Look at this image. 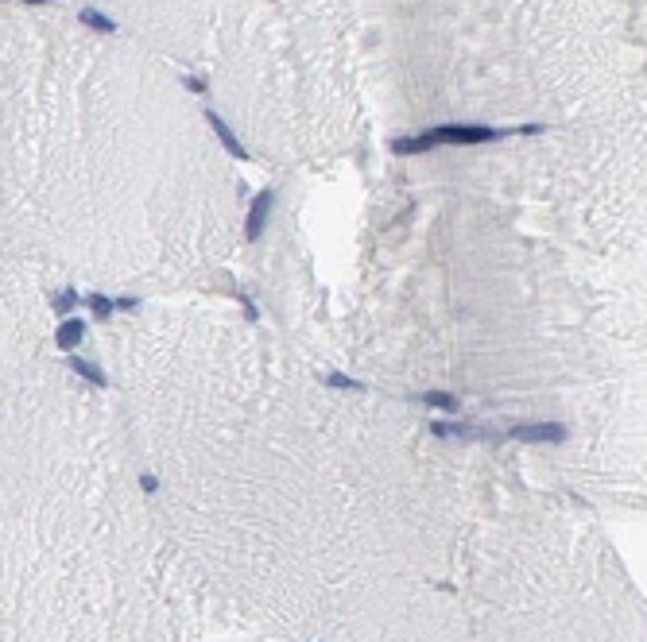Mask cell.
<instances>
[{
    "instance_id": "cell-11",
    "label": "cell",
    "mask_w": 647,
    "mask_h": 642,
    "mask_svg": "<svg viewBox=\"0 0 647 642\" xmlns=\"http://www.w3.org/2000/svg\"><path fill=\"white\" fill-rule=\"evenodd\" d=\"M236 298H241V306H245V318H248V321H256V318H260V313H256V306H252V298H248L245 291H236Z\"/></svg>"
},
{
    "instance_id": "cell-5",
    "label": "cell",
    "mask_w": 647,
    "mask_h": 642,
    "mask_svg": "<svg viewBox=\"0 0 647 642\" xmlns=\"http://www.w3.org/2000/svg\"><path fill=\"white\" fill-rule=\"evenodd\" d=\"M434 434H438V438H489L485 429H473V426H450V422H434Z\"/></svg>"
},
{
    "instance_id": "cell-7",
    "label": "cell",
    "mask_w": 647,
    "mask_h": 642,
    "mask_svg": "<svg viewBox=\"0 0 647 642\" xmlns=\"http://www.w3.org/2000/svg\"><path fill=\"white\" fill-rule=\"evenodd\" d=\"M82 23H86V28H93V31H117V23L109 20V16H101V12H93V8L82 12Z\"/></svg>"
},
{
    "instance_id": "cell-6",
    "label": "cell",
    "mask_w": 647,
    "mask_h": 642,
    "mask_svg": "<svg viewBox=\"0 0 647 642\" xmlns=\"http://www.w3.org/2000/svg\"><path fill=\"white\" fill-rule=\"evenodd\" d=\"M82 321H66V325H62L59 333H55V344H59V349H74V344L82 341Z\"/></svg>"
},
{
    "instance_id": "cell-10",
    "label": "cell",
    "mask_w": 647,
    "mask_h": 642,
    "mask_svg": "<svg viewBox=\"0 0 647 642\" xmlns=\"http://www.w3.org/2000/svg\"><path fill=\"white\" fill-rule=\"evenodd\" d=\"M326 383H330V387H345V391H361V383L349 380V376H341V371H330V376H326Z\"/></svg>"
},
{
    "instance_id": "cell-9",
    "label": "cell",
    "mask_w": 647,
    "mask_h": 642,
    "mask_svg": "<svg viewBox=\"0 0 647 642\" xmlns=\"http://www.w3.org/2000/svg\"><path fill=\"white\" fill-rule=\"evenodd\" d=\"M89 310H93V318H97V321H109V313H113V302H109L105 294H93V298H89Z\"/></svg>"
},
{
    "instance_id": "cell-3",
    "label": "cell",
    "mask_w": 647,
    "mask_h": 642,
    "mask_svg": "<svg viewBox=\"0 0 647 642\" xmlns=\"http://www.w3.org/2000/svg\"><path fill=\"white\" fill-rule=\"evenodd\" d=\"M516 441H566V426H516Z\"/></svg>"
},
{
    "instance_id": "cell-4",
    "label": "cell",
    "mask_w": 647,
    "mask_h": 642,
    "mask_svg": "<svg viewBox=\"0 0 647 642\" xmlns=\"http://www.w3.org/2000/svg\"><path fill=\"white\" fill-rule=\"evenodd\" d=\"M206 120H209V124H214L217 139H221V144H225V151H229V155H236V159H241V163H248V151H245V147H241V139L233 136V128H229L225 120L217 117V113H206Z\"/></svg>"
},
{
    "instance_id": "cell-12",
    "label": "cell",
    "mask_w": 647,
    "mask_h": 642,
    "mask_svg": "<svg viewBox=\"0 0 647 642\" xmlns=\"http://www.w3.org/2000/svg\"><path fill=\"white\" fill-rule=\"evenodd\" d=\"M187 86H190V89H194V93H206V81H202V78H190V81H187Z\"/></svg>"
},
{
    "instance_id": "cell-1",
    "label": "cell",
    "mask_w": 647,
    "mask_h": 642,
    "mask_svg": "<svg viewBox=\"0 0 647 642\" xmlns=\"http://www.w3.org/2000/svg\"><path fill=\"white\" fill-rule=\"evenodd\" d=\"M508 132H496V128L485 124H446V128H431L415 139H395L392 151L395 155H419V151H431L438 144H485V139H500Z\"/></svg>"
},
{
    "instance_id": "cell-8",
    "label": "cell",
    "mask_w": 647,
    "mask_h": 642,
    "mask_svg": "<svg viewBox=\"0 0 647 642\" xmlns=\"http://www.w3.org/2000/svg\"><path fill=\"white\" fill-rule=\"evenodd\" d=\"M422 402H426V407H438V410H458V399H453V395H446V391H426V395H422Z\"/></svg>"
},
{
    "instance_id": "cell-2",
    "label": "cell",
    "mask_w": 647,
    "mask_h": 642,
    "mask_svg": "<svg viewBox=\"0 0 647 642\" xmlns=\"http://www.w3.org/2000/svg\"><path fill=\"white\" fill-rule=\"evenodd\" d=\"M272 202H275L272 190L256 194L252 209H248V240H260V233H264V224H268V213H272Z\"/></svg>"
}]
</instances>
